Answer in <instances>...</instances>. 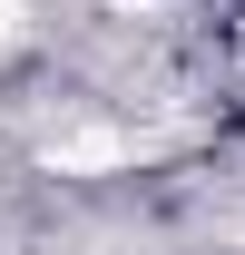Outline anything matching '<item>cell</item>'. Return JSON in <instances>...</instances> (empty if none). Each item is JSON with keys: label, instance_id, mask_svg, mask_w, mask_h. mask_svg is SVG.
Returning a JSON list of instances; mask_svg holds the SVG:
<instances>
[{"label": "cell", "instance_id": "6da1fadb", "mask_svg": "<svg viewBox=\"0 0 245 255\" xmlns=\"http://www.w3.org/2000/svg\"><path fill=\"white\" fill-rule=\"evenodd\" d=\"M10 39H20V0H0V49H10Z\"/></svg>", "mask_w": 245, "mask_h": 255}]
</instances>
